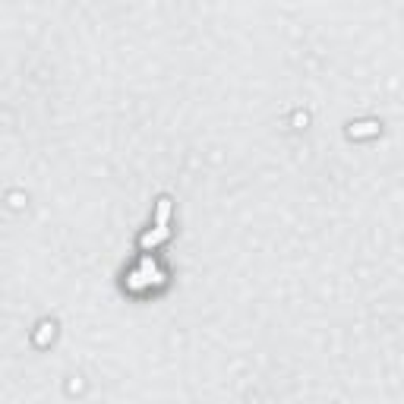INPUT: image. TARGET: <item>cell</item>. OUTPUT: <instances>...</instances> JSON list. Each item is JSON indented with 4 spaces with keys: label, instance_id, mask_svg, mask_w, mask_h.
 <instances>
[{
    "label": "cell",
    "instance_id": "cell-1",
    "mask_svg": "<svg viewBox=\"0 0 404 404\" xmlns=\"http://www.w3.org/2000/svg\"><path fill=\"white\" fill-rule=\"evenodd\" d=\"M168 218H170V202L161 199V202H158V225H155V231L142 234V249H152L155 243H161L164 237H168Z\"/></svg>",
    "mask_w": 404,
    "mask_h": 404
}]
</instances>
